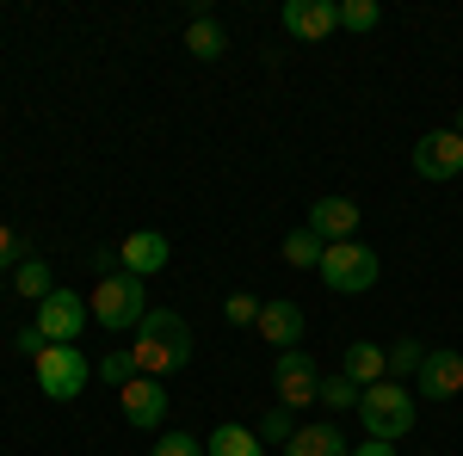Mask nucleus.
<instances>
[{
  "label": "nucleus",
  "mask_w": 463,
  "mask_h": 456,
  "mask_svg": "<svg viewBox=\"0 0 463 456\" xmlns=\"http://www.w3.org/2000/svg\"><path fill=\"white\" fill-rule=\"evenodd\" d=\"M148 456H204V438H192V432H167Z\"/></svg>",
  "instance_id": "bb28decb"
},
{
  "label": "nucleus",
  "mask_w": 463,
  "mask_h": 456,
  "mask_svg": "<svg viewBox=\"0 0 463 456\" xmlns=\"http://www.w3.org/2000/svg\"><path fill=\"white\" fill-rule=\"evenodd\" d=\"M285 32L303 43H321L327 32H340V6L334 0H290L285 6Z\"/></svg>",
  "instance_id": "4468645a"
},
{
  "label": "nucleus",
  "mask_w": 463,
  "mask_h": 456,
  "mask_svg": "<svg viewBox=\"0 0 463 456\" xmlns=\"http://www.w3.org/2000/svg\"><path fill=\"white\" fill-rule=\"evenodd\" d=\"M130 358H137L143 377H161V383H167L174 370H185V364H192V327H185V315H174V309H148L143 327H137Z\"/></svg>",
  "instance_id": "f257e3e1"
},
{
  "label": "nucleus",
  "mask_w": 463,
  "mask_h": 456,
  "mask_svg": "<svg viewBox=\"0 0 463 456\" xmlns=\"http://www.w3.org/2000/svg\"><path fill=\"white\" fill-rule=\"evenodd\" d=\"M204 456H266V444L248 425H216L211 438H204Z\"/></svg>",
  "instance_id": "a211bd4d"
},
{
  "label": "nucleus",
  "mask_w": 463,
  "mask_h": 456,
  "mask_svg": "<svg viewBox=\"0 0 463 456\" xmlns=\"http://www.w3.org/2000/svg\"><path fill=\"white\" fill-rule=\"evenodd\" d=\"M6 265H19V235L0 222V272H6Z\"/></svg>",
  "instance_id": "cd10ccee"
},
{
  "label": "nucleus",
  "mask_w": 463,
  "mask_h": 456,
  "mask_svg": "<svg viewBox=\"0 0 463 456\" xmlns=\"http://www.w3.org/2000/svg\"><path fill=\"white\" fill-rule=\"evenodd\" d=\"M340 25H346V32H377V25H383V6H377V0H340Z\"/></svg>",
  "instance_id": "412c9836"
},
{
  "label": "nucleus",
  "mask_w": 463,
  "mask_h": 456,
  "mask_svg": "<svg viewBox=\"0 0 463 456\" xmlns=\"http://www.w3.org/2000/svg\"><path fill=\"white\" fill-rule=\"evenodd\" d=\"M303 228H309L321 247H334V241H358V204H353V198H316Z\"/></svg>",
  "instance_id": "f8f14e48"
},
{
  "label": "nucleus",
  "mask_w": 463,
  "mask_h": 456,
  "mask_svg": "<svg viewBox=\"0 0 463 456\" xmlns=\"http://www.w3.org/2000/svg\"><path fill=\"white\" fill-rule=\"evenodd\" d=\"M222 315L235 321V327H253V321H260V296H253V290H235V296L222 302Z\"/></svg>",
  "instance_id": "a878e982"
},
{
  "label": "nucleus",
  "mask_w": 463,
  "mask_h": 456,
  "mask_svg": "<svg viewBox=\"0 0 463 456\" xmlns=\"http://www.w3.org/2000/svg\"><path fill=\"white\" fill-rule=\"evenodd\" d=\"M427 351H432V346H420V340H395V346H390V383H408V377H420Z\"/></svg>",
  "instance_id": "aec40b11"
},
{
  "label": "nucleus",
  "mask_w": 463,
  "mask_h": 456,
  "mask_svg": "<svg viewBox=\"0 0 463 456\" xmlns=\"http://www.w3.org/2000/svg\"><path fill=\"white\" fill-rule=\"evenodd\" d=\"M340 377L353 388H377V383H390V351L383 346H346V358H340Z\"/></svg>",
  "instance_id": "2eb2a0df"
},
{
  "label": "nucleus",
  "mask_w": 463,
  "mask_h": 456,
  "mask_svg": "<svg viewBox=\"0 0 463 456\" xmlns=\"http://www.w3.org/2000/svg\"><path fill=\"white\" fill-rule=\"evenodd\" d=\"M118 407H124V420L137 425V432H155V425L167 420V383L161 377H137V383L118 388Z\"/></svg>",
  "instance_id": "1a4fd4ad"
},
{
  "label": "nucleus",
  "mask_w": 463,
  "mask_h": 456,
  "mask_svg": "<svg viewBox=\"0 0 463 456\" xmlns=\"http://www.w3.org/2000/svg\"><path fill=\"white\" fill-rule=\"evenodd\" d=\"M99 377H106L111 388H124V383H137L143 370H137V358H130V346H124V351H106V358H99Z\"/></svg>",
  "instance_id": "b1692460"
},
{
  "label": "nucleus",
  "mask_w": 463,
  "mask_h": 456,
  "mask_svg": "<svg viewBox=\"0 0 463 456\" xmlns=\"http://www.w3.org/2000/svg\"><path fill=\"white\" fill-rule=\"evenodd\" d=\"M272 388H279V407H316L321 401V370H316V358L303 346H290V351H279L272 358Z\"/></svg>",
  "instance_id": "423d86ee"
},
{
  "label": "nucleus",
  "mask_w": 463,
  "mask_h": 456,
  "mask_svg": "<svg viewBox=\"0 0 463 456\" xmlns=\"http://www.w3.org/2000/svg\"><path fill=\"white\" fill-rule=\"evenodd\" d=\"M32 377L50 401H74V395L87 388V377H93V364L80 358V346H43L32 358Z\"/></svg>",
  "instance_id": "39448f33"
},
{
  "label": "nucleus",
  "mask_w": 463,
  "mask_h": 456,
  "mask_svg": "<svg viewBox=\"0 0 463 456\" xmlns=\"http://www.w3.org/2000/svg\"><path fill=\"white\" fill-rule=\"evenodd\" d=\"M13 284H19V296H25V302L37 309V302L56 290V272H50L43 259H19V265H13Z\"/></svg>",
  "instance_id": "6ab92c4d"
},
{
  "label": "nucleus",
  "mask_w": 463,
  "mask_h": 456,
  "mask_svg": "<svg viewBox=\"0 0 463 456\" xmlns=\"http://www.w3.org/2000/svg\"><path fill=\"white\" fill-rule=\"evenodd\" d=\"M285 456H353V451H346V432L340 425H303L285 444Z\"/></svg>",
  "instance_id": "dca6fc26"
},
{
  "label": "nucleus",
  "mask_w": 463,
  "mask_h": 456,
  "mask_svg": "<svg viewBox=\"0 0 463 456\" xmlns=\"http://www.w3.org/2000/svg\"><path fill=\"white\" fill-rule=\"evenodd\" d=\"M303 309L290 302V296H272V302H260V321H253V333L266 340V346H279V351H290V346H303Z\"/></svg>",
  "instance_id": "ddd939ff"
},
{
  "label": "nucleus",
  "mask_w": 463,
  "mask_h": 456,
  "mask_svg": "<svg viewBox=\"0 0 463 456\" xmlns=\"http://www.w3.org/2000/svg\"><path fill=\"white\" fill-rule=\"evenodd\" d=\"M185 50H192L198 62H216V56L229 50V32L216 25L211 13H192V25H185Z\"/></svg>",
  "instance_id": "f3484780"
},
{
  "label": "nucleus",
  "mask_w": 463,
  "mask_h": 456,
  "mask_svg": "<svg viewBox=\"0 0 463 456\" xmlns=\"http://www.w3.org/2000/svg\"><path fill=\"white\" fill-rule=\"evenodd\" d=\"M458 136H463V106H458Z\"/></svg>",
  "instance_id": "7c9ffc66"
},
{
  "label": "nucleus",
  "mask_w": 463,
  "mask_h": 456,
  "mask_svg": "<svg viewBox=\"0 0 463 456\" xmlns=\"http://www.w3.org/2000/svg\"><path fill=\"white\" fill-rule=\"evenodd\" d=\"M358 395H364V388H353L346 377H340V370H334V377H321V407H334V414L358 407Z\"/></svg>",
  "instance_id": "393cba45"
},
{
  "label": "nucleus",
  "mask_w": 463,
  "mask_h": 456,
  "mask_svg": "<svg viewBox=\"0 0 463 456\" xmlns=\"http://www.w3.org/2000/svg\"><path fill=\"white\" fill-rule=\"evenodd\" d=\"M87 309L99 327L111 333H137L148 315V296H143V278H130V272H118V278H99V290L87 296Z\"/></svg>",
  "instance_id": "20e7f679"
},
{
  "label": "nucleus",
  "mask_w": 463,
  "mask_h": 456,
  "mask_svg": "<svg viewBox=\"0 0 463 456\" xmlns=\"http://www.w3.org/2000/svg\"><path fill=\"white\" fill-rule=\"evenodd\" d=\"M118 259H124V272H130V278H155V272H167L174 241H167L161 228H137V235H124V241H118Z\"/></svg>",
  "instance_id": "9d476101"
},
{
  "label": "nucleus",
  "mask_w": 463,
  "mask_h": 456,
  "mask_svg": "<svg viewBox=\"0 0 463 456\" xmlns=\"http://www.w3.org/2000/svg\"><path fill=\"white\" fill-rule=\"evenodd\" d=\"M303 425L290 420V407H266V420H260V444H290Z\"/></svg>",
  "instance_id": "5701e85b"
},
{
  "label": "nucleus",
  "mask_w": 463,
  "mask_h": 456,
  "mask_svg": "<svg viewBox=\"0 0 463 456\" xmlns=\"http://www.w3.org/2000/svg\"><path fill=\"white\" fill-rule=\"evenodd\" d=\"M93 321V309H87V296H74V290H50L43 302H37V333L50 340V346H74L80 340V327Z\"/></svg>",
  "instance_id": "0eeeda50"
},
{
  "label": "nucleus",
  "mask_w": 463,
  "mask_h": 456,
  "mask_svg": "<svg viewBox=\"0 0 463 456\" xmlns=\"http://www.w3.org/2000/svg\"><path fill=\"white\" fill-rule=\"evenodd\" d=\"M358 420H364V438L377 444H402L414 432V388L408 383H377L358 395Z\"/></svg>",
  "instance_id": "f03ea898"
},
{
  "label": "nucleus",
  "mask_w": 463,
  "mask_h": 456,
  "mask_svg": "<svg viewBox=\"0 0 463 456\" xmlns=\"http://www.w3.org/2000/svg\"><path fill=\"white\" fill-rule=\"evenodd\" d=\"M285 265H297V272H316V265H321V241L309 235V228L285 235Z\"/></svg>",
  "instance_id": "4be33fe9"
},
{
  "label": "nucleus",
  "mask_w": 463,
  "mask_h": 456,
  "mask_svg": "<svg viewBox=\"0 0 463 456\" xmlns=\"http://www.w3.org/2000/svg\"><path fill=\"white\" fill-rule=\"evenodd\" d=\"M321 284L334 290V296H364L371 284L383 278V259L371 253L364 241H334V247H321Z\"/></svg>",
  "instance_id": "7ed1b4c3"
},
{
  "label": "nucleus",
  "mask_w": 463,
  "mask_h": 456,
  "mask_svg": "<svg viewBox=\"0 0 463 456\" xmlns=\"http://www.w3.org/2000/svg\"><path fill=\"white\" fill-rule=\"evenodd\" d=\"M353 456H395V444H377V438H371V444H358Z\"/></svg>",
  "instance_id": "c756f323"
},
{
  "label": "nucleus",
  "mask_w": 463,
  "mask_h": 456,
  "mask_svg": "<svg viewBox=\"0 0 463 456\" xmlns=\"http://www.w3.org/2000/svg\"><path fill=\"white\" fill-rule=\"evenodd\" d=\"M50 346V340H43V333H37V327H19V351H25V358H37V351Z\"/></svg>",
  "instance_id": "c85d7f7f"
},
{
  "label": "nucleus",
  "mask_w": 463,
  "mask_h": 456,
  "mask_svg": "<svg viewBox=\"0 0 463 456\" xmlns=\"http://www.w3.org/2000/svg\"><path fill=\"white\" fill-rule=\"evenodd\" d=\"M414 395H427V401H451V395H463V351L432 346L427 364H420V377H414Z\"/></svg>",
  "instance_id": "9b49d317"
},
{
  "label": "nucleus",
  "mask_w": 463,
  "mask_h": 456,
  "mask_svg": "<svg viewBox=\"0 0 463 456\" xmlns=\"http://www.w3.org/2000/svg\"><path fill=\"white\" fill-rule=\"evenodd\" d=\"M414 173L432 179V185L458 179L463 173V136L458 130H427V136L414 142Z\"/></svg>",
  "instance_id": "6e6552de"
}]
</instances>
